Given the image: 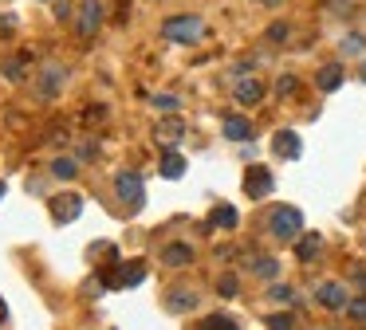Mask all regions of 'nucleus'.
Returning <instances> with one entry per match:
<instances>
[{"instance_id":"36","label":"nucleus","mask_w":366,"mask_h":330,"mask_svg":"<svg viewBox=\"0 0 366 330\" xmlns=\"http://www.w3.org/2000/svg\"><path fill=\"white\" fill-rule=\"evenodd\" d=\"M252 4H264V8H280L284 0H252Z\"/></svg>"},{"instance_id":"9","label":"nucleus","mask_w":366,"mask_h":330,"mask_svg":"<svg viewBox=\"0 0 366 330\" xmlns=\"http://www.w3.org/2000/svg\"><path fill=\"white\" fill-rule=\"evenodd\" d=\"M315 299H319V307H327V310H343L346 303H351V295H346L343 283H319Z\"/></svg>"},{"instance_id":"24","label":"nucleus","mask_w":366,"mask_h":330,"mask_svg":"<svg viewBox=\"0 0 366 330\" xmlns=\"http://www.w3.org/2000/svg\"><path fill=\"white\" fill-rule=\"evenodd\" d=\"M268 299H276V303H296V291L287 287V283H272V291H268Z\"/></svg>"},{"instance_id":"10","label":"nucleus","mask_w":366,"mask_h":330,"mask_svg":"<svg viewBox=\"0 0 366 330\" xmlns=\"http://www.w3.org/2000/svg\"><path fill=\"white\" fill-rule=\"evenodd\" d=\"M83 212V197H75V193H67V197H55L51 200V216L60 220V224H71V220H79Z\"/></svg>"},{"instance_id":"8","label":"nucleus","mask_w":366,"mask_h":330,"mask_svg":"<svg viewBox=\"0 0 366 330\" xmlns=\"http://www.w3.org/2000/svg\"><path fill=\"white\" fill-rule=\"evenodd\" d=\"M63 83H67V67H60V63H48L36 87H40V95H44V99H55V95L63 90Z\"/></svg>"},{"instance_id":"11","label":"nucleus","mask_w":366,"mask_h":330,"mask_svg":"<svg viewBox=\"0 0 366 330\" xmlns=\"http://www.w3.org/2000/svg\"><path fill=\"white\" fill-rule=\"evenodd\" d=\"M272 150H276V158L296 161L299 153H303V146H299V134L296 130H280L276 138H272Z\"/></svg>"},{"instance_id":"33","label":"nucleus","mask_w":366,"mask_h":330,"mask_svg":"<svg viewBox=\"0 0 366 330\" xmlns=\"http://www.w3.org/2000/svg\"><path fill=\"white\" fill-rule=\"evenodd\" d=\"M55 20H71V4H67V0H55Z\"/></svg>"},{"instance_id":"32","label":"nucleus","mask_w":366,"mask_h":330,"mask_svg":"<svg viewBox=\"0 0 366 330\" xmlns=\"http://www.w3.org/2000/svg\"><path fill=\"white\" fill-rule=\"evenodd\" d=\"M103 118H107V110H103V106H87V114H83L87 126H95V122H103Z\"/></svg>"},{"instance_id":"3","label":"nucleus","mask_w":366,"mask_h":330,"mask_svg":"<svg viewBox=\"0 0 366 330\" xmlns=\"http://www.w3.org/2000/svg\"><path fill=\"white\" fill-rule=\"evenodd\" d=\"M146 280V263H110L103 268V287H138Z\"/></svg>"},{"instance_id":"35","label":"nucleus","mask_w":366,"mask_h":330,"mask_svg":"<svg viewBox=\"0 0 366 330\" xmlns=\"http://www.w3.org/2000/svg\"><path fill=\"white\" fill-rule=\"evenodd\" d=\"M126 8H130V0H115V16L119 20H126Z\"/></svg>"},{"instance_id":"37","label":"nucleus","mask_w":366,"mask_h":330,"mask_svg":"<svg viewBox=\"0 0 366 330\" xmlns=\"http://www.w3.org/2000/svg\"><path fill=\"white\" fill-rule=\"evenodd\" d=\"M0 200H4V181H0Z\"/></svg>"},{"instance_id":"7","label":"nucleus","mask_w":366,"mask_h":330,"mask_svg":"<svg viewBox=\"0 0 366 330\" xmlns=\"http://www.w3.org/2000/svg\"><path fill=\"white\" fill-rule=\"evenodd\" d=\"M272 185H276V181H272V173H268L264 165H252V170L244 173V193H248L252 200L268 197V193H272Z\"/></svg>"},{"instance_id":"2","label":"nucleus","mask_w":366,"mask_h":330,"mask_svg":"<svg viewBox=\"0 0 366 330\" xmlns=\"http://www.w3.org/2000/svg\"><path fill=\"white\" fill-rule=\"evenodd\" d=\"M201 32H205L201 16H169V20L162 24V36L174 40V43H197Z\"/></svg>"},{"instance_id":"18","label":"nucleus","mask_w":366,"mask_h":330,"mask_svg":"<svg viewBox=\"0 0 366 330\" xmlns=\"http://www.w3.org/2000/svg\"><path fill=\"white\" fill-rule=\"evenodd\" d=\"M252 275H260V280H276V275H280V260H276V256H252Z\"/></svg>"},{"instance_id":"30","label":"nucleus","mask_w":366,"mask_h":330,"mask_svg":"<svg viewBox=\"0 0 366 330\" xmlns=\"http://www.w3.org/2000/svg\"><path fill=\"white\" fill-rule=\"evenodd\" d=\"M4 75H8L12 83H20V79H24V60H12V63H4Z\"/></svg>"},{"instance_id":"17","label":"nucleus","mask_w":366,"mask_h":330,"mask_svg":"<svg viewBox=\"0 0 366 330\" xmlns=\"http://www.w3.org/2000/svg\"><path fill=\"white\" fill-rule=\"evenodd\" d=\"M237 209H233V205H217V209L209 212V224H213V228H237Z\"/></svg>"},{"instance_id":"22","label":"nucleus","mask_w":366,"mask_h":330,"mask_svg":"<svg viewBox=\"0 0 366 330\" xmlns=\"http://www.w3.org/2000/svg\"><path fill=\"white\" fill-rule=\"evenodd\" d=\"M362 48H366V40L358 36V32H355V36H343V43H339V51H343L346 60H358V55H362Z\"/></svg>"},{"instance_id":"21","label":"nucleus","mask_w":366,"mask_h":330,"mask_svg":"<svg viewBox=\"0 0 366 330\" xmlns=\"http://www.w3.org/2000/svg\"><path fill=\"white\" fill-rule=\"evenodd\" d=\"M75 173H79V161H75V158H55V161H51V177L71 181Z\"/></svg>"},{"instance_id":"4","label":"nucleus","mask_w":366,"mask_h":330,"mask_svg":"<svg viewBox=\"0 0 366 330\" xmlns=\"http://www.w3.org/2000/svg\"><path fill=\"white\" fill-rule=\"evenodd\" d=\"M115 193H119V200L126 205V212H138L142 205H146V189H142V177L138 173L122 170L119 177H115Z\"/></svg>"},{"instance_id":"15","label":"nucleus","mask_w":366,"mask_h":330,"mask_svg":"<svg viewBox=\"0 0 366 330\" xmlns=\"http://www.w3.org/2000/svg\"><path fill=\"white\" fill-rule=\"evenodd\" d=\"M319 252H323V236H315V232H303V236L296 240V256H299L303 263H311Z\"/></svg>"},{"instance_id":"1","label":"nucleus","mask_w":366,"mask_h":330,"mask_svg":"<svg viewBox=\"0 0 366 330\" xmlns=\"http://www.w3.org/2000/svg\"><path fill=\"white\" fill-rule=\"evenodd\" d=\"M268 232L276 236V240H299L303 236V212L296 205H280L272 216H268Z\"/></svg>"},{"instance_id":"34","label":"nucleus","mask_w":366,"mask_h":330,"mask_svg":"<svg viewBox=\"0 0 366 330\" xmlns=\"http://www.w3.org/2000/svg\"><path fill=\"white\" fill-rule=\"evenodd\" d=\"M268 40H287V24H272V28H268Z\"/></svg>"},{"instance_id":"12","label":"nucleus","mask_w":366,"mask_h":330,"mask_svg":"<svg viewBox=\"0 0 366 330\" xmlns=\"http://www.w3.org/2000/svg\"><path fill=\"white\" fill-rule=\"evenodd\" d=\"M260 99H264V83L252 79V75L237 79V102H244V106H256Z\"/></svg>"},{"instance_id":"16","label":"nucleus","mask_w":366,"mask_h":330,"mask_svg":"<svg viewBox=\"0 0 366 330\" xmlns=\"http://www.w3.org/2000/svg\"><path fill=\"white\" fill-rule=\"evenodd\" d=\"M225 138H228V142H248V138H252V122L240 118V114L225 118Z\"/></svg>"},{"instance_id":"6","label":"nucleus","mask_w":366,"mask_h":330,"mask_svg":"<svg viewBox=\"0 0 366 330\" xmlns=\"http://www.w3.org/2000/svg\"><path fill=\"white\" fill-rule=\"evenodd\" d=\"M181 138H185V122H181L178 114H166V118L154 126V142H158L162 150H174Z\"/></svg>"},{"instance_id":"14","label":"nucleus","mask_w":366,"mask_h":330,"mask_svg":"<svg viewBox=\"0 0 366 330\" xmlns=\"http://www.w3.org/2000/svg\"><path fill=\"white\" fill-rule=\"evenodd\" d=\"M162 260H166L169 268H189V263H193V248H189V244H166V248H162Z\"/></svg>"},{"instance_id":"27","label":"nucleus","mask_w":366,"mask_h":330,"mask_svg":"<svg viewBox=\"0 0 366 330\" xmlns=\"http://www.w3.org/2000/svg\"><path fill=\"white\" fill-rule=\"evenodd\" d=\"M296 87H299V83H296V75H280V79H276V95H280V99L296 95Z\"/></svg>"},{"instance_id":"38","label":"nucleus","mask_w":366,"mask_h":330,"mask_svg":"<svg viewBox=\"0 0 366 330\" xmlns=\"http://www.w3.org/2000/svg\"><path fill=\"white\" fill-rule=\"evenodd\" d=\"M0 319H4V299H0Z\"/></svg>"},{"instance_id":"25","label":"nucleus","mask_w":366,"mask_h":330,"mask_svg":"<svg viewBox=\"0 0 366 330\" xmlns=\"http://www.w3.org/2000/svg\"><path fill=\"white\" fill-rule=\"evenodd\" d=\"M346 315H351L355 322H366V295H358V299L346 303Z\"/></svg>"},{"instance_id":"19","label":"nucleus","mask_w":366,"mask_h":330,"mask_svg":"<svg viewBox=\"0 0 366 330\" xmlns=\"http://www.w3.org/2000/svg\"><path fill=\"white\" fill-rule=\"evenodd\" d=\"M181 173H185V158H181L178 150H166V158H162V177L178 181Z\"/></svg>"},{"instance_id":"13","label":"nucleus","mask_w":366,"mask_h":330,"mask_svg":"<svg viewBox=\"0 0 366 330\" xmlns=\"http://www.w3.org/2000/svg\"><path fill=\"white\" fill-rule=\"evenodd\" d=\"M343 79H346V75H343V63H327V67H319L315 87L331 95V90H339V87H343Z\"/></svg>"},{"instance_id":"23","label":"nucleus","mask_w":366,"mask_h":330,"mask_svg":"<svg viewBox=\"0 0 366 330\" xmlns=\"http://www.w3.org/2000/svg\"><path fill=\"white\" fill-rule=\"evenodd\" d=\"M197 330H237V322L228 319V315H209V319H201Z\"/></svg>"},{"instance_id":"29","label":"nucleus","mask_w":366,"mask_h":330,"mask_svg":"<svg viewBox=\"0 0 366 330\" xmlns=\"http://www.w3.org/2000/svg\"><path fill=\"white\" fill-rule=\"evenodd\" d=\"M154 110H166V114H174V110H178V99H174V95H154Z\"/></svg>"},{"instance_id":"28","label":"nucleus","mask_w":366,"mask_h":330,"mask_svg":"<svg viewBox=\"0 0 366 330\" xmlns=\"http://www.w3.org/2000/svg\"><path fill=\"white\" fill-rule=\"evenodd\" d=\"M95 158H99V142H79V161H95Z\"/></svg>"},{"instance_id":"31","label":"nucleus","mask_w":366,"mask_h":330,"mask_svg":"<svg viewBox=\"0 0 366 330\" xmlns=\"http://www.w3.org/2000/svg\"><path fill=\"white\" fill-rule=\"evenodd\" d=\"M268 330H292V315H272V319H268Z\"/></svg>"},{"instance_id":"26","label":"nucleus","mask_w":366,"mask_h":330,"mask_svg":"<svg viewBox=\"0 0 366 330\" xmlns=\"http://www.w3.org/2000/svg\"><path fill=\"white\" fill-rule=\"evenodd\" d=\"M217 291H221V295H225V299H233V295H237V291H240V283H237V275H233V271H228V275H221V283H217Z\"/></svg>"},{"instance_id":"5","label":"nucleus","mask_w":366,"mask_h":330,"mask_svg":"<svg viewBox=\"0 0 366 330\" xmlns=\"http://www.w3.org/2000/svg\"><path fill=\"white\" fill-rule=\"evenodd\" d=\"M103 16H107V8H103V0H83L79 4V16H75V28H79L83 40H91L95 32L103 28Z\"/></svg>"},{"instance_id":"20","label":"nucleus","mask_w":366,"mask_h":330,"mask_svg":"<svg viewBox=\"0 0 366 330\" xmlns=\"http://www.w3.org/2000/svg\"><path fill=\"white\" fill-rule=\"evenodd\" d=\"M197 307V295H193V291H169V310H174V315H181V310H193Z\"/></svg>"}]
</instances>
